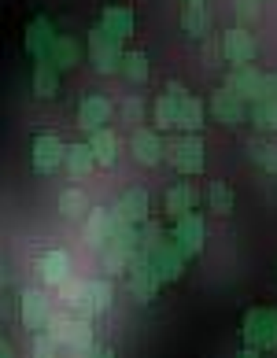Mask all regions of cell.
<instances>
[{
  "mask_svg": "<svg viewBox=\"0 0 277 358\" xmlns=\"http://www.w3.org/2000/svg\"><path fill=\"white\" fill-rule=\"evenodd\" d=\"M241 336H244V348L277 351V310L274 307H252L244 314Z\"/></svg>",
  "mask_w": 277,
  "mask_h": 358,
  "instance_id": "obj_1",
  "label": "cell"
},
{
  "mask_svg": "<svg viewBox=\"0 0 277 358\" xmlns=\"http://www.w3.org/2000/svg\"><path fill=\"white\" fill-rule=\"evenodd\" d=\"M89 63L97 67V74H115L122 71V41H118L115 34H108L104 26H92L89 30Z\"/></svg>",
  "mask_w": 277,
  "mask_h": 358,
  "instance_id": "obj_2",
  "label": "cell"
},
{
  "mask_svg": "<svg viewBox=\"0 0 277 358\" xmlns=\"http://www.w3.org/2000/svg\"><path fill=\"white\" fill-rule=\"evenodd\" d=\"M166 159L178 174H200L204 170V141L200 134H185L166 144Z\"/></svg>",
  "mask_w": 277,
  "mask_h": 358,
  "instance_id": "obj_3",
  "label": "cell"
},
{
  "mask_svg": "<svg viewBox=\"0 0 277 358\" xmlns=\"http://www.w3.org/2000/svg\"><path fill=\"white\" fill-rule=\"evenodd\" d=\"M126 281H129V292L137 296V303H152L155 292H159V285H163L159 273H155V266H152V259L144 255V251H137V255L129 259Z\"/></svg>",
  "mask_w": 277,
  "mask_h": 358,
  "instance_id": "obj_4",
  "label": "cell"
},
{
  "mask_svg": "<svg viewBox=\"0 0 277 358\" xmlns=\"http://www.w3.org/2000/svg\"><path fill=\"white\" fill-rule=\"evenodd\" d=\"M19 317L22 325L30 329V333H41V329H48L52 322V303L41 288H22L19 292Z\"/></svg>",
  "mask_w": 277,
  "mask_h": 358,
  "instance_id": "obj_5",
  "label": "cell"
},
{
  "mask_svg": "<svg viewBox=\"0 0 277 358\" xmlns=\"http://www.w3.org/2000/svg\"><path fill=\"white\" fill-rule=\"evenodd\" d=\"M63 163H67V144H63L56 134L34 137V170L37 174H56Z\"/></svg>",
  "mask_w": 277,
  "mask_h": 358,
  "instance_id": "obj_6",
  "label": "cell"
},
{
  "mask_svg": "<svg viewBox=\"0 0 277 358\" xmlns=\"http://www.w3.org/2000/svg\"><path fill=\"white\" fill-rule=\"evenodd\" d=\"M255 37L244 30V26H233V30L222 34V56H226V63H233V67H244V63L255 59Z\"/></svg>",
  "mask_w": 277,
  "mask_h": 358,
  "instance_id": "obj_7",
  "label": "cell"
},
{
  "mask_svg": "<svg viewBox=\"0 0 277 358\" xmlns=\"http://www.w3.org/2000/svg\"><path fill=\"white\" fill-rule=\"evenodd\" d=\"M152 266H155V273H159V281L163 285H170V281H181V273H185V251L174 244V241H163L159 248L152 251Z\"/></svg>",
  "mask_w": 277,
  "mask_h": 358,
  "instance_id": "obj_8",
  "label": "cell"
},
{
  "mask_svg": "<svg viewBox=\"0 0 277 358\" xmlns=\"http://www.w3.org/2000/svg\"><path fill=\"white\" fill-rule=\"evenodd\" d=\"M211 111H215V118L222 126H241L244 115H248V100L226 85V89H218L215 96H211Z\"/></svg>",
  "mask_w": 277,
  "mask_h": 358,
  "instance_id": "obj_9",
  "label": "cell"
},
{
  "mask_svg": "<svg viewBox=\"0 0 277 358\" xmlns=\"http://www.w3.org/2000/svg\"><path fill=\"white\" fill-rule=\"evenodd\" d=\"M185 96H189V92H185V85H181V82H170L166 92L155 100V126H159V129H174V126L181 122V100H185Z\"/></svg>",
  "mask_w": 277,
  "mask_h": 358,
  "instance_id": "obj_10",
  "label": "cell"
},
{
  "mask_svg": "<svg viewBox=\"0 0 277 358\" xmlns=\"http://www.w3.org/2000/svg\"><path fill=\"white\" fill-rule=\"evenodd\" d=\"M170 241H174L185 255H196V251L204 248V222H200V215H185V218H178L174 222V233H170Z\"/></svg>",
  "mask_w": 277,
  "mask_h": 358,
  "instance_id": "obj_11",
  "label": "cell"
},
{
  "mask_svg": "<svg viewBox=\"0 0 277 358\" xmlns=\"http://www.w3.org/2000/svg\"><path fill=\"white\" fill-rule=\"evenodd\" d=\"M129 148H134V159H137V163H144V166H155V163L166 155V144L159 141V134H155V129H134Z\"/></svg>",
  "mask_w": 277,
  "mask_h": 358,
  "instance_id": "obj_12",
  "label": "cell"
},
{
  "mask_svg": "<svg viewBox=\"0 0 277 358\" xmlns=\"http://www.w3.org/2000/svg\"><path fill=\"white\" fill-rule=\"evenodd\" d=\"M108 118H111V100L108 96H85L82 103H78V126H82L85 134L104 129Z\"/></svg>",
  "mask_w": 277,
  "mask_h": 358,
  "instance_id": "obj_13",
  "label": "cell"
},
{
  "mask_svg": "<svg viewBox=\"0 0 277 358\" xmlns=\"http://www.w3.org/2000/svg\"><path fill=\"white\" fill-rule=\"evenodd\" d=\"M37 273H41V281L52 285V288H59L63 281L71 277V255L67 251H45L41 259H37Z\"/></svg>",
  "mask_w": 277,
  "mask_h": 358,
  "instance_id": "obj_14",
  "label": "cell"
},
{
  "mask_svg": "<svg viewBox=\"0 0 277 358\" xmlns=\"http://www.w3.org/2000/svg\"><path fill=\"white\" fill-rule=\"evenodd\" d=\"M56 45V30H52V19H34L30 26H26V37H22V48L30 52V56H48V48Z\"/></svg>",
  "mask_w": 277,
  "mask_h": 358,
  "instance_id": "obj_15",
  "label": "cell"
},
{
  "mask_svg": "<svg viewBox=\"0 0 277 358\" xmlns=\"http://www.w3.org/2000/svg\"><path fill=\"white\" fill-rule=\"evenodd\" d=\"M59 296H63V303H67V307H71L78 317H92V314H97L85 281H74V277H67V281L59 285Z\"/></svg>",
  "mask_w": 277,
  "mask_h": 358,
  "instance_id": "obj_16",
  "label": "cell"
},
{
  "mask_svg": "<svg viewBox=\"0 0 277 358\" xmlns=\"http://www.w3.org/2000/svg\"><path fill=\"white\" fill-rule=\"evenodd\" d=\"M59 67H56V63H52L48 56H37V63H34V92H37V96H56V92H59Z\"/></svg>",
  "mask_w": 277,
  "mask_h": 358,
  "instance_id": "obj_17",
  "label": "cell"
},
{
  "mask_svg": "<svg viewBox=\"0 0 277 358\" xmlns=\"http://www.w3.org/2000/svg\"><path fill=\"white\" fill-rule=\"evenodd\" d=\"M115 210H118V215H122L129 225H144V222H148V192H144V189H129L122 200H118Z\"/></svg>",
  "mask_w": 277,
  "mask_h": 358,
  "instance_id": "obj_18",
  "label": "cell"
},
{
  "mask_svg": "<svg viewBox=\"0 0 277 358\" xmlns=\"http://www.w3.org/2000/svg\"><path fill=\"white\" fill-rule=\"evenodd\" d=\"M192 200H196L192 185L178 181V185H170V189H166V196H163V207H166V215L178 222V218H185V215L192 210Z\"/></svg>",
  "mask_w": 277,
  "mask_h": 358,
  "instance_id": "obj_19",
  "label": "cell"
},
{
  "mask_svg": "<svg viewBox=\"0 0 277 358\" xmlns=\"http://www.w3.org/2000/svg\"><path fill=\"white\" fill-rule=\"evenodd\" d=\"M108 236H111V210H104V207L89 210V218H85V244L100 251L104 244H108Z\"/></svg>",
  "mask_w": 277,
  "mask_h": 358,
  "instance_id": "obj_20",
  "label": "cell"
},
{
  "mask_svg": "<svg viewBox=\"0 0 277 358\" xmlns=\"http://www.w3.org/2000/svg\"><path fill=\"white\" fill-rule=\"evenodd\" d=\"M100 26L108 34H115L118 41H129V37H134V11L129 8H104Z\"/></svg>",
  "mask_w": 277,
  "mask_h": 358,
  "instance_id": "obj_21",
  "label": "cell"
},
{
  "mask_svg": "<svg viewBox=\"0 0 277 358\" xmlns=\"http://www.w3.org/2000/svg\"><path fill=\"white\" fill-rule=\"evenodd\" d=\"M71 170V178H85L97 163V155H92V144H67V163H63Z\"/></svg>",
  "mask_w": 277,
  "mask_h": 358,
  "instance_id": "obj_22",
  "label": "cell"
},
{
  "mask_svg": "<svg viewBox=\"0 0 277 358\" xmlns=\"http://www.w3.org/2000/svg\"><path fill=\"white\" fill-rule=\"evenodd\" d=\"M89 144H92V155H97L100 166H111L115 155H118V137L111 129H97V134H89Z\"/></svg>",
  "mask_w": 277,
  "mask_h": 358,
  "instance_id": "obj_23",
  "label": "cell"
},
{
  "mask_svg": "<svg viewBox=\"0 0 277 358\" xmlns=\"http://www.w3.org/2000/svg\"><path fill=\"white\" fill-rule=\"evenodd\" d=\"M48 59L56 63L59 71H71L78 59H82V48H78L74 37H56V45L48 48Z\"/></svg>",
  "mask_w": 277,
  "mask_h": 358,
  "instance_id": "obj_24",
  "label": "cell"
},
{
  "mask_svg": "<svg viewBox=\"0 0 277 358\" xmlns=\"http://www.w3.org/2000/svg\"><path fill=\"white\" fill-rule=\"evenodd\" d=\"M59 215L67 218V222H82V218H89V200H85V192H82V189L59 192Z\"/></svg>",
  "mask_w": 277,
  "mask_h": 358,
  "instance_id": "obj_25",
  "label": "cell"
},
{
  "mask_svg": "<svg viewBox=\"0 0 277 358\" xmlns=\"http://www.w3.org/2000/svg\"><path fill=\"white\" fill-rule=\"evenodd\" d=\"M181 30L189 34V37H204V34L211 30L207 8H204V4H185V11H181Z\"/></svg>",
  "mask_w": 277,
  "mask_h": 358,
  "instance_id": "obj_26",
  "label": "cell"
},
{
  "mask_svg": "<svg viewBox=\"0 0 277 358\" xmlns=\"http://www.w3.org/2000/svg\"><path fill=\"white\" fill-rule=\"evenodd\" d=\"M252 126L259 129V134H274L277 129V96L252 103Z\"/></svg>",
  "mask_w": 277,
  "mask_h": 358,
  "instance_id": "obj_27",
  "label": "cell"
},
{
  "mask_svg": "<svg viewBox=\"0 0 277 358\" xmlns=\"http://www.w3.org/2000/svg\"><path fill=\"white\" fill-rule=\"evenodd\" d=\"M122 78L134 85L148 82V56H144V52H126L122 56Z\"/></svg>",
  "mask_w": 277,
  "mask_h": 358,
  "instance_id": "obj_28",
  "label": "cell"
},
{
  "mask_svg": "<svg viewBox=\"0 0 277 358\" xmlns=\"http://www.w3.org/2000/svg\"><path fill=\"white\" fill-rule=\"evenodd\" d=\"M200 126H204V103L196 96H185L181 100V122H178V129H185V134H200Z\"/></svg>",
  "mask_w": 277,
  "mask_h": 358,
  "instance_id": "obj_29",
  "label": "cell"
},
{
  "mask_svg": "<svg viewBox=\"0 0 277 358\" xmlns=\"http://www.w3.org/2000/svg\"><path fill=\"white\" fill-rule=\"evenodd\" d=\"M71 325H74V317H71L67 310L52 314V322H48V336H52V343H56L59 351L67 348V340H71Z\"/></svg>",
  "mask_w": 277,
  "mask_h": 358,
  "instance_id": "obj_30",
  "label": "cell"
},
{
  "mask_svg": "<svg viewBox=\"0 0 277 358\" xmlns=\"http://www.w3.org/2000/svg\"><path fill=\"white\" fill-rule=\"evenodd\" d=\"M207 203H211V210H215V215H229L233 210V192H229V185L226 181H215L207 189Z\"/></svg>",
  "mask_w": 277,
  "mask_h": 358,
  "instance_id": "obj_31",
  "label": "cell"
},
{
  "mask_svg": "<svg viewBox=\"0 0 277 358\" xmlns=\"http://www.w3.org/2000/svg\"><path fill=\"white\" fill-rule=\"evenodd\" d=\"M248 152H252V159L262 166V170H270V174H277V148L267 141H252L248 144Z\"/></svg>",
  "mask_w": 277,
  "mask_h": 358,
  "instance_id": "obj_32",
  "label": "cell"
},
{
  "mask_svg": "<svg viewBox=\"0 0 277 358\" xmlns=\"http://www.w3.org/2000/svg\"><path fill=\"white\" fill-rule=\"evenodd\" d=\"M89 296H92V307L100 310H108L111 307V299H115V292H111V281H89Z\"/></svg>",
  "mask_w": 277,
  "mask_h": 358,
  "instance_id": "obj_33",
  "label": "cell"
},
{
  "mask_svg": "<svg viewBox=\"0 0 277 358\" xmlns=\"http://www.w3.org/2000/svg\"><path fill=\"white\" fill-rule=\"evenodd\" d=\"M163 241H166V236H163V229L155 222H144L141 225V251H144V255H152V251L159 248Z\"/></svg>",
  "mask_w": 277,
  "mask_h": 358,
  "instance_id": "obj_34",
  "label": "cell"
},
{
  "mask_svg": "<svg viewBox=\"0 0 277 358\" xmlns=\"http://www.w3.org/2000/svg\"><path fill=\"white\" fill-rule=\"evenodd\" d=\"M259 0H233V11H236V19H241V22H252L255 15H259Z\"/></svg>",
  "mask_w": 277,
  "mask_h": 358,
  "instance_id": "obj_35",
  "label": "cell"
},
{
  "mask_svg": "<svg viewBox=\"0 0 277 358\" xmlns=\"http://www.w3.org/2000/svg\"><path fill=\"white\" fill-rule=\"evenodd\" d=\"M92 358H115V351H111V348H100V343H97V355H92Z\"/></svg>",
  "mask_w": 277,
  "mask_h": 358,
  "instance_id": "obj_36",
  "label": "cell"
},
{
  "mask_svg": "<svg viewBox=\"0 0 277 358\" xmlns=\"http://www.w3.org/2000/svg\"><path fill=\"white\" fill-rule=\"evenodd\" d=\"M0 358H15V351H11V343H8V340L0 343Z\"/></svg>",
  "mask_w": 277,
  "mask_h": 358,
  "instance_id": "obj_37",
  "label": "cell"
},
{
  "mask_svg": "<svg viewBox=\"0 0 277 358\" xmlns=\"http://www.w3.org/2000/svg\"><path fill=\"white\" fill-rule=\"evenodd\" d=\"M236 358H262V351H255V348H244V351L236 355Z\"/></svg>",
  "mask_w": 277,
  "mask_h": 358,
  "instance_id": "obj_38",
  "label": "cell"
},
{
  "mask_svg": "<svg viewBox=\"0 0 277 358\" xmlns=\"http://www.w3.org/2000/svg\"><path fill=\"white\" fill-rule=\"evenodd\" d=\"M185 4H207V0H185Z\"/></svg>",
  "mask_w": 277,
  "mask_h": 358,
  "instance_id": "obj_39",
  "label": "cell"
}]
</instances>
